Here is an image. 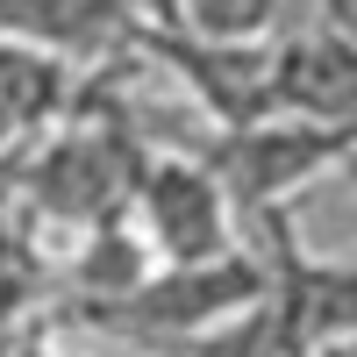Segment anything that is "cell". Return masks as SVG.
Listing matches in <instances>:
<instances>
[{"instance_id": "6da1fadb", "label": "cell", "mask_w": 357, "mask_h": 357, "mask_svg": "<svg viewBox=\"0 0 357 357\" xmlns=\"http://www.w3.org/2000/svg\"><path fill=\"white\" fill-rule=\"evenodd\" d=\"M357 122H307V114H250L236 129H215L207 143V172L222 178V193L236 215H257L272 222L286 215V200L314 186L329 165H343Z\"/></svg>"}, {"instance_id": "7a4b0ae2", "label": "cell", "mask_w": 357, "mask_h": 357, "mask_svg": "<svg viewBox=\"0 0 357 357\" xmlns=\"http://www.w3.org/2000/svg\"><path fill=\"white\" fill-rule=\"evenodd\" d=\"M264 264L236 243L222 257H193V264H151L122 301L93 307V321H114V329H151V336H172V329H222L243 307L264 301Z\"/></svg>"}, {"instance_id": "3957f363", "label": "cell", "mask_w": 357, "mask_h": 357, "mask_svg": "<svg viewBox=\"0 0 357 357\" xmlns=\"http://www.w3.org/2000/svg\"><path fill=\"white\" fill-rule=\"evenodd\" d=\"M136 236L151 243L158 264H193V257H222L236 250V207L222 193V178L200 158H151L136 165Z\"/></svg>"}, {"instance_id": "277c9868", "label": "cell", "mask_w": 357, "mask_h": 357, "mask_svg": "<svg viewBox=\"0 0 357 357\" xmlns=\"http://www.w3.org/2000/svg\"><path fill=\"white\" fill-rule=\"evenodd\" d=\"M136 136L122 129H86V136H65L50 143L43 165H36V207L65 222H114L129 215V186H136Z\"/></svg>"}, {"instance_id": "5b68a950", "label": "cell", "mask_w": 357, "mask_h": 357, "mask_svg": "<svg viewBox=\"0 0 357 357\" xmlns=\"http://www.w3.org/2000/svg\"><path fill=\"white\" fill-rule=\"evenodd\" d=\"M272 114L307 122H357V50L336 29H293L272 36Z\"/></svg>"}, {"instance_id": "8992f818", "label": "cell", "mask_w": 357, "mask_h": 357, "mask_svg": "<svg viewBox=\"0 0 357 357\" xmlns=\"http://www.w3.org/2000/svg\"><path fill=\"white\" fill-rule=\"evenodd\" d=\"M136 0H0V36H15L43 57L65 65H93L136 43Z\"/></svg>"}, {"instance_id": "52a82bcc", "label": "cell", "mask_w": 357, "mask_h": 357, "mask_svg": "<svg viewBox=\"0 0 357 357\" xmlns=\"http://www.w3.org/2000/svg\"><path fill=\"white\" fill-rule=\"evenodd\" d=\"M72 93V65L65 57H43L15 36H0V129H36L50 122Z\"/></svg>"}, {"instance_id": "ba28073f", "label": "cell", "mask_w": 357, "mask_h": 357, "mask_svg": "<svg viewBox=\"0 0 357 357\" xmlns=\"http://www.w3.org/2000/svg\"><path fill=\"white\" fill-rule=\"evenodd\" d=\"M293 0H172V29L186 36H207V43H264L279 36Z\"/></svg>"}]
</instances>
